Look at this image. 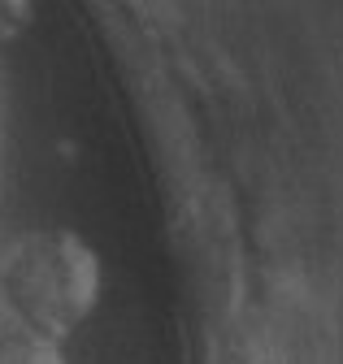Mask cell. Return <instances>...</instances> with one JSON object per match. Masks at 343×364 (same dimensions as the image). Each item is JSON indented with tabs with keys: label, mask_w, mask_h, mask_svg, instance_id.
Wrapping results in <instances>:
<instances>
[{
	"label": "cell",
	"mask_w": 343,
	"mask_h": 364,
	"mask_svg": "<svg viewBox=\"0 0 343 364\" xmlns=\"http://www.w3.org/2000/svg\"><path fill=\"white\" fill-rule=\"evenodd\" d=\"M0 364H65V360H61V343L39 338L5 316L0 321Z\"/></svg>",
	"instance_id": "obj_2"
},
{
	"label": "cell",
	"mask_w": 343,
	"mask_h": 364,
	"mask_svg": "<svg viewBox=\"0 0 343 364\" xmlns=\"http://www.w3.org/2000/svg\"><path fill=\"white\" fill-rule=\"evenodd\" d=\"M100 299L96 252L70 230H22L0 256V304L22 330L65 343Z\"/></svg>",
	"instance_id": "obj_1"
},
{
	"label": "cell",
	"mask_w": 343,
	"mask_h": 364,
	"mask_svg": "<svg viewBox=\"0 0 343 364\" xmlns=\"http://www.w3.org/2000/svg\"><path fill=\"white\" fill-rule=\"evenodd\" d=\"M31 22H35V0H0V48L22 39Z\"/></svg>",
	"instance_id": "obj_3"
}]
</instances>
